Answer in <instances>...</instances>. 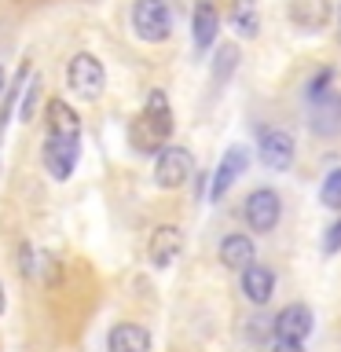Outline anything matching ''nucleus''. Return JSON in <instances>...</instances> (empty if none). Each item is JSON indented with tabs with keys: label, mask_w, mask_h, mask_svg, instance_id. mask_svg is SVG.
I'll return each mask as SVG.
<instances>
[{
	"label": "nucleus",
	"mask_w": 341,
	"mask_h": 352,
	"mask_svg": "<svg viewBox=\"0 0 341 352\" xmlns=\"http://www.w3.org/2000/svg\"><path fill=\"white\" fill-rule=\"evenodd\" d=\"M66 85H70L81 99H99L107 88L103 63H99L92 52H77L70 59V66H66Z\"/></svg>",
	"instance_id": "7ed1b4c3"
},
{
	"label": "nucleus",
	"mask_w": 341,
	"mask_h": 352,
	"mask_svg": "<svg viewBox=\"0 0 341 352\" xmlns=\"http://www.w3.org/2000/svg\"><path fill=\"white\" fill-rule=\"evenodd\" d=\"M195 173V158L191 151L180 147V143H165L158 151V162H154V184L173 191V187H184Z\"/></svg>",
	"instance_id": "20e7f679"
},
{
	"label": "nucleus",
	"mask_w": 341,
	"mask_h": 352,
	"mask_svg": "<svg viewBox=\"0 0 341 352\" xmlns=\"http://www.w3.org/2000/svg\"><path fill=\"white\" fill-rule=\"evenodd\" d=\"M4 88H8V77H4V66H0V96H4Z\"/></svg>",
	"instance_id": "cd10ccee"
},
{
	"label": "nucleus",
	"mask_w": 341,
	"mask_h": 352,
	"mask_svg": "<svg viewBox=\"0 0 341 352\" xmlns=\"http://www.w3.org/2000/svg\"><path fill=\"white\" fill-rule=\"evenodd\" d=\"M19 272L22 275H37V250H33L30 242L19 246Z\"/></svg>",
	"instance_id": "5701e85b"
},
{
	"label": "nucleus",
	"mask_w": 341,
	"mask_h": 352,
	"mask_svg": "<svg viewBox=\"0 0 341 352\" xmlns=\"http://www.w3.org/2000/svg\"><path fill=\"white\" fill-rule=\"evenodd\" d=\"M44 121H48L52 136H81V118H77V110L66 99H48Z\"/></svg>",
	"instance_id": "f3484780"
},
{
	"label": "nucleus",
	"mask_w": 341,
	"mask_h": 352,
	"mask_svg": "<svg viewBox=\"0 0 341 352\" xmlns=\"http://www.w3.org/2000/svg\"><path fill=\"white\" fill-rule=\"evenodd\" d=\"M272 352H305V341H283V338H275Z\"/></svg>",
	"instance_id": "a878e982"
},
{
	"label": "nucleus",
	"mask_w": 341,
	"mask_h": 352,
	"mask_svg": "<svg viewBox=\"0 0 341 352\" xmlns=\"http://www.w3.org/2000/svg\"><path fill=\"white\" fill-rule=\"evenodd\" d=\"M220 264L231 272H242L246 264L257 261V250H253V239L250 235H242V231H231V235L220 239Z\"/></svg>",
	"instance_id": "2eb2a0df"
},
{
	"label": "nucleus",
	"mask_w": 341,
	"mask_h": 352,
	"mask_svg": "<svg viewBox=\"0 0 341 352\" xmlns=\"http://www.w3.org/2000/svg\"><path fill=\"white\" fill-rule=\"evenodd\" d=\"M290 22L297 30H305V33H319V30H327V22L330 15H334V4L330 0H290Z\"/></svg>",
	"instance_id": "9b49d317"
},
{
	"label": "nucleus",
	"mask_w": 341,
	"mask_h": 352,
	"mask_svg": "<svg viewBox=\"0 0 341 352\" xmlns=\"http://www.w3.org/2000/svg\"><path fill=\"white\" fill-rule=\"evenodd\" d=\"M132 33L147 44H162L173 37V8L165 0H136L132 4Z\"/></svg>",
	"instance_id": "f03ea898"
},
{
	"label": "nucleus",
	"mask_w": 341,
	"mask_h": 352,
	"mask_svg": "<svg viewBox=\"0 0 341 352\" xmlns=\"http://www.w3.org/2000/svg\"><path fill=\"white\" fill-rule=\"evenodd\" d=\"M217 33H220V11H217V4L198 0L195 11H191V37H195V48H198V52H209V48L217 44Z\"/></svg>",
	"instance_id": "ddd939ff"
},
{
	"label": "nucleus",
	"mask_w": 341,
	"mask_h": 352,
	"mask_svg": "<svg viewBox=\"0 0 341 352\" xmlns=\"http://www.w3.org/2000/svg\"><path fill=\"white\" fill-rule=\"evenodd\" d=\"M239 59H242V52H239V44L231 41V44H220L217 55L209 59V70H213V85H228L231 81V74L239 70Z\"/></svg>",
	"instance_id": "6ab92c4d"
},
{
	"label": "nucleus",
	"mask_w": 341,
	"mask_h": 352,
	"mask_svg": "<svg viewBox=\"0 0 341 352\" xmlns=\"http://www.w3.org/2000/svg\"><path fill=\"white\" fill-rule=\"evenodd\" d=\"M246 165H250L246 147H228L224 158H220V165H217V173H213V184H209V202H220V198L235 187L239 176L246 173Z\"/></svg>",
	"instance_id": "9d476101"
},
{
	"label": "nucleus",
	"mask_w": 341,
	"mask_h": 352,
	"mask_svg": "<svg viewBox=\"0 0 341 352\" xmlns=\"http://www.w3.org/2000/svg\"><path fill=\"white\" fill-rule=\"evenodd\" d=\"M242 217H246L250 231H257V235H268V231L279 228V217H283V198L272 191V187H257V191H250L246 206H242Z\"/></svg>",
	"instance_id": "39448f33"
},
{
	"label": "nucleus",
	"mask_w": 341,
	"mask_h": 352,
	"mask_svg": "<svg viewBox=\"0 0 341 352\" xmlns=\"http://www.w3.org/2000/svg\"><path fill=\"white\" fill-rule=\"evenodd\" d=\"M4 305H8V297H4V283H0V316H4Z\"/></svg>",
	"instance_id": "bb28decb"
},
{
	"label": "nucleus",
	"mask_w": 341,
	"mask_h": 352,
	"mask_svg": "<svg viewBox=\"0 0 341 352\" xmlns=\"http://www.w3.org/2000/svg\"><path fill=\"white\" fill-rule=\"evenodd\" d=\"M294 136L283 129H264L261 132V165L264 169H275V173H286L294 165Z\"/></svg>",
	"instance_id": "6e6552de"
},
{
	"label": "nucleus",
	"mask_w": 341,
	"mask_h": 352,
	"mask_svg": "<svg viewBox=\"0 0 341 352\" xmlns=\"http://www.w3.org/2000/svg\"><path fill=\"white\" fill-rule=\"evenodd\" d=\"M180 250H184V231H180V228H173V224L154 228L151 246H147L154 268H169V264H176V257H180Z\"/></svg>",
	"instance_id": "f8f14e48"
},
{
	"label": "nucleus",
	"mask_w": 341,
	"mask_h": 352,
	"mask_svg": "<svg viewBox=\"0 0 341 352\" xmlns=\"http://www.w3.org/2000/svg\"><path fill=\"white\" fill-rule=\"evenodd\" d=\"M330 81H334V70L327 66L323 74H316V77H312V85H308V96H319V92H327V88H330Z\"/></svg>",
	"instance_id": "393cba45"
},
{
	"label": "nucleus",
	"mask_w": 341,
	"mask_h": 352,
	"mask_svg": "<svg viewBox=\"0 0 341 352\" xmlns=\"http://www.w3.org/2000/svg\"><path fill=\"white\" fill-rule=\"evenodd\" d=\"M327 209H341V169H334L330 176H323V191H319Z\"/></svg>",
	"instance_id": "412c9836"
},
{
	"label": "nucleus",
	"mask_w": 341,
	"mask_h": 352,
	"mask_svg": "<svg viewBox=\"0 0 341 352\" xmlns=\"http://www.w3.org/2000/svg\"><path fill=\"white\" fill-rule=\"evenodd\" d=\"M26 81H30V63H22L19 74H15V81L4 88V107H0V136H4V125H8V118H11V110H15L22 88H26Z\"/></svg>",
	"instance_id": "aec40b11"
},
{
	"label": "nucleus",
	"mask_w": 341,
	"mask_h": 352,
	"mask_svg": "<svg viewBox=\"0 0 341 352\" xmlns=\"http://www.w3.org/2000/svg\"><path fill=\"white\" fill-rule=\"evenodd\" d=\"M228 22H231V30H235L239 37L253 41L261 33V8H257V0H231Z\"/></svg>",
	"instance_id": "a211bd4d"
},
{
	"label": "nucleus",
	"mask_w": 341,
	"mask_h": 352,
	"mask_svg": "<svg viewBox=\"0 0 341 352\" xmlns=\"http://www.w3.org/2000/svg\"><path fill=\"white\" fill-rule=\"evenodd\" d=\"M312 323H316L312 308L294 301V305H286L283 312L272 319V334L283 338V341H305L308 334H312Z\"/></svg>",
	"instance_id": "1a4fd4ad"
},
{
	"label": "nucleus",
	"mask_w": 341,
	"mask_h": 352,
	"mask_svg": "<svg viewBox=\"0 0 341 352\" xmlns=\"http://www.w3.org/2000/svg\"><path fill=\"white\" fill-rule=\"evenodd\" d=\"M308 129L319 140H338L341 136V96L334 88L312 96V110H308Z\"/></svg>",
	"instance_id": "0eeeda50"
},
{
	"label": "nucleus",
	"mask_w": 341,
	"mask_h": 352,
	"mask_svg": "<svg viewBox=\"0 0 341 352\" xmlns=\"http://www.w3.org/2000/svg\"><path fill=\"white\" fill-rule=\"evenodd\" d=\"M107 352H151V334L140 323H118L107 334Z\"/></svg>",
	"instance_id": "dca6fc26"
},
{
	"label": "nucleus",
	"mask_w": 341,
	"mask_h": 352,
	"mask_svg": "<svg viewBox=\"0 0 341 352\" xmlns=\"http://www.w3.org/2000/svg\"><path fill=\"white\" fill-rule=\"evenodd\" d=\"M77 158H81V136H52L48 132L41 162H44V169H48L52 180H70Z\"/></svg>",
	"instance_id": "423d86ee"
},
{
	"label": "nucleus",
	"mask_w": 341,
	"mask_h": 352,
	"mask_svg": "<svg viewBox=\"0 0 341 352\" xmlns=\"http://www.w3.org/2000/svg\"><path fill=\"white\" fill-rule=\"evenodd\" d=\"M338 44H341V4H338Z\"/></svg>",
	"instance_id": "c85d7f7f"
},
{
	"label": "nucleus",
	"mask_w": 341,
	"mask_h": 352,
	"mask_svg": "<svg viewBox=\"0 0 341 352\" xmlns=\"http://www.w3.org/2000/svg\"><path fill=\"white\" fill-rule=\"evenodd\" d=\"M173 136V110H169V99H165L162 88H154L147 96V107H143V114L136 118V125H132V143H136V151L143 154H158L165 143Z\"/></svg>",
	"instance_id": "f257e3e1"
},
{
	"label": "nucleus",
	"mask_w": 341,
	"mask_h": 352,
	"mask_svg": "<svg viewBox=\"0 0 341 352\" xmlns=\"http://www.w3.org/2000/svg\"><path fill=\"white\" fill-rule=\"evenodd\" d=\"M341 250V217L323 231V253H338Z\"/></svg>",
	"instance_id": "b1692460"
},
{
	"label": "nucleus",
	"mask_w": 341,
	"mask_h": 352,
	"mask_svg": "<svg viewBox=\"0 0 341 352\" xmlns=\"http://www.w3.org/2000/svg\"><path fill=\"white\" fill-rule=\"evenodd\" d=\"M37 88H41V81H37V77H33V81H30V88H22V107H19V118L22 121H26V125H30V118H33V103H37Z\"/></svg>",
	"instance_id": "4be33fe9"
},
{
	"label": "nucleus",
	"mask_w": 341,
	"mask_h": 352,
	"mask_svg": "<svg viewBox=\"0 0 341 352\" xmlns=\"http://www.w3.org/2000/svg\"><path fill=\"white\" fill-rule=\"evenodd\" d=\"M242 294H246V301L250 305H268L272 301V294H275V272L268 268V264H246L242 268Z\"/></svg>",
	"instance_id": "4468645a"
}]
</instances>
